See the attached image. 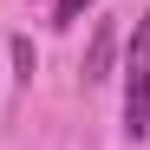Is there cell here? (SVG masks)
<instances>
[{"label": "cell", "instance_id": "2", "mask_svg": "<svg viewBox=\"0 0 150 150\" xmlns=\"http://www.w3.org/2000/svg\"><path fill=\"white\" fill-rule=\"evenodd\" d=\"M111 46H117V26L98 20V33H91V46H85V79H111Z\"/></svg>", "mask_w": 150, "mask_h": 150}, {"label": "cell", "instance_id": "3", "mask_svg": "<svg viewBox=\"0 0 150 150\" xmlns=\"http://www.w3.org/2000/svg\"><path fill=\"white\" fill-rule=\"evenodd\" d=\"M85 7H91V0H52V26H72Z\"/></svg>", "mask_w": 150, "mask_h": 150}, {"label": "cell", "instance_id": "4", "mask_svg": "<svg viewBox=\"0 0 150 150\" xmlns=\"http://www.w3.org/2000/svg\"><path fill=\"white\" fill-rule=\"evenodd\" d=\"M13 65H20V79H33V39H13Z\"/></svg>", "mask_w": 150, "mask_h": 150}, {"label": "cell", "instance_id": "1", "mask_svg": "<svg viewBox=\"0 0 150 150\" xmlns=\"http://www.w3.org/2000/svg\"><path fill=\"white\" fill-rule=\"evenodd\" d=\"M124 137H150V7L137 13L131 39H124Z\"/></svg>", "mask_w": 150, "mask_h": 150}]
</instances>
